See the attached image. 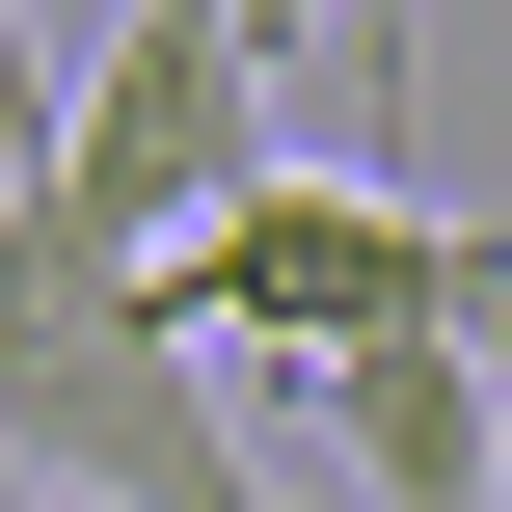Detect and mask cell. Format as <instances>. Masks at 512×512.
<instances>
[{
  "mask_svg": "<svg viewBox=\"0 0 512 512\" xmlns=\"http://www.w3.org/2000/svg\"><path fill=\"white\" fill-rule=\"evenodd\" d=\"M162 297V351H270V378H324V351H486L512 324V243L486 216H432V189H351V162H270L189 270H135Z\"/></svg>",
  "mask_w": 512,
  "mask_h": 512,
  "instance_id": "obj_2",
  "label": "cell"
},
{
  "mask_svg": "<svg viewBox=\"0 0 512 512\" xmlns=\"http://www.w3.org/2000/svg\"><path fill=\"white\" fill-rule=\"evenodd\" d=\"M351 512H486V351H324Z\"/></svg>",
  "mask_w": 512,
  "mask_h": 512,
  "instance_id": "obj_4",
  "label": "cell"
},
{
  "mask_svg": "<svg viewBox=\"0 0 512 512\" xmlns=\"http://www.w3.org/2000/svg\"><path fill=\"white\" fill-rule=\"evenodd\" d=\"M486 512H512V324H486Z\"/></svg>",
  "mask_w": 512,
  "mask_h": 512,
  "instance_id": "obj_6",
  "label": "cell"
},
{
  "mask_svg": "<svg viewBox=\"0 0 512 512\" xmlns=\"http://www.w3.org/2000/svg\"><path fill=\"white\" fill-rule=\"evenodd\" d=\"M0 486L27 512H297L270 459H243L216 351H162V297L81 270L27 189H0Z\"/></svg>",
  "mask_w": 512,
  "mask_h": 512,
  "instance_id": "obj_1",
  "label": "cell"
},
{
  "mask_svg": "<svg viewBox=\"0 0 512 512\" xmlns=\"http://www.w3.org/2000/svg\"><path fill=\"white\" fill-rule=\"evenodd\" d=\"M297 135H270V27L243 0H135L81 81H54V135H27V216L81 243V270H189L243 189H270Z\"/></svg>",
  "mask_w": 512,
  "mask_h": 512,
  "instance_id": "obj_3",
  "label": "cell"
},
{
  "mask_svg": "<svg viewBox=\"0 0 512 512\" xmlns=\"http://www.w3.org/2000/svg\"><path fill=\"white\" fill-rule=\"evenodd\" d=\"M27 135H54V54H27V0H0V189H27Z\"/></svg>",
  "mask_w": 512,
  "mask_h": 512,
  "instance_id": "obj_5",
  "label": "cell"
}]
</instances>
